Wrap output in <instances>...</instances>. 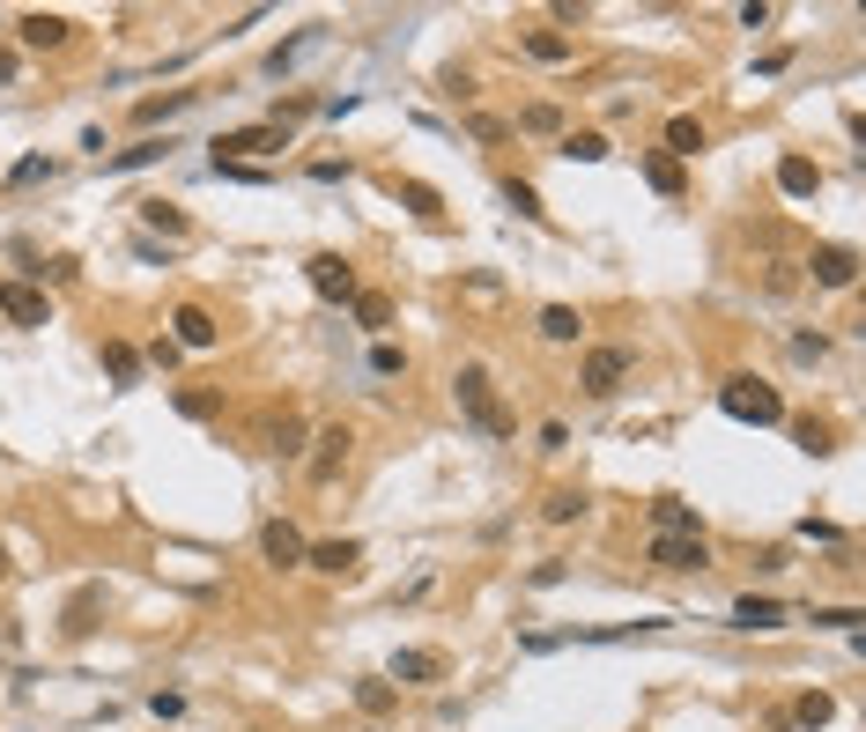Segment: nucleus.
Here are the masks:
<instances>
[{"label":"nucleus","instance_id":"1","mask_svg":"<svg viewBox=\"0 0 866 732\" xmlns=\"http://www.w3.org/2000/svg\"><path fill=\"white\" fill-rule=\"evenodd\" d=\"M453 400H459V414H467L482 437H511V407L496 400V377H489L482 363H467V370L453 377Z\"/></svg>","mask_w":866,"mask_h":732},{"label":"nucleus","instance_id":"2","mask_svg":"<svg viewBox=\"0 0 866 732\" xmlns=\"http://www.w3.org/2000/svg\"><path fill=\"white\" fill-rule=\"evenodd\" d=\"M718 407H726L734 422H755V429H771V422H785L778 385H763V377H726V385H718Z\"/></svg>","mask_w":866,"mask_h":732},{"label":"nucleus","instance_id":"3","mask_svg":"<svg viewBox=\"0 0 866 732\" xmlns=\"http://www.w3.org/2000/svg\"><path fill=\"white\" fill-rule=\"evenodd\" d=\"M304 282L319 288L327 304H356V267H348L341 252H311V259H304Z\"/></svg>","mask_w":866,"mask_h":732},{"label":"nucleus","instance_id":"4","mask_svg":"<svg viewBox=\"0 0 866 732\" xmlns=\"http://www.w3.org/2000/svg\"><path fill=\"white\" fill-rule=\"evenodd\" d=\"M0 319L23 325V333H38V325H52V304H44L38 282H0Z\"/></svg>","mask_w":866,"mask_h":732},{"label":"nucleus","instance_id":"5","mask_svg":"<svg viewBox=\"0 0 866 732\" xmlns=\"http://www.w3.org/2000/svg\"><path fill=\"white\" fill-rule=\"evenodd\" d=\"M207 149H215V163H245V156H267V149H289V133L282 126H238V133H215Z\"/></svg>","mask_w":866,"mask_h":732},{"label":"nucleus","instance_id":"6","mask_svg":"<svg viewBox=\"0 0 866 732\" xmlns=\"http://www.w3.org/2000/svg\"><path fill=\"white\" fill-rule=\"evenodd\" d=\"M660 569H703L711 563V540L703 532H652V548H645Z\"/></svg>","mask_w":866,"mask_h":732},{"label":"nucleus","instance_id":"7","mask_svg":"<svg viewBox=\"0 0 866 732\" xmlns=\"http://www.w3.org/2000/svg\"><path fill=\"white\" fill-rule=\"evenodd\" d=\"M348 445H356V437H348L341 422H333V429H319V437H311V459H304V474H311L319 488L341 481V466H348Z\"/></svg>","mask_w":866,"mask_h":732},{"label":"nucleus","instance_id":"8","mask_svg":"<svg viewBox=\"0 0 866 732\" xmlns=\"http://www.w3.org/2000/svg\"><path fill=\"white\" fill-rule=\"evenodd\" d=\"M622 377H629V348H593V356H585V370H577V385H585L593 400H608Z\"/></svg>","mask_w":866,"mask_h":732},{"label":"nucleus","instance_id":"9","mask_svg":"<svg viewBox=\"0 0 866 732\" xmlns=\"http://www.w3.org/2000/svg\"><path fill=\"white\" fill-rule=\"evenodd\" d=\"M304 548H311V540L289 526V518H267V526H259V555L275 569H304Z\"/></svg>","mask_w":866,"mask_h":732},{"label":"nucleus","instance_id":"10","mask_svg":"<svg viewBox=\"0 0 866 732\" xmlns=\"http://www.w3.org/2000/svg\"><path fill=\"white\" fill-rule=\"evenodd\" d=\"M807 274H815L823 288H852V282H859V252H852V244H815Z\"/></svg>","mask_w":866,"mask_h":732},{"label":"nucleus","instance_id":"11","mask_svg":"<svg viewBox=\"0 0 866 732\" xmlns=\"http://www.w3.org/2000/svg\"><path fill=\"white\" fill-rule=\"evenodd\" d=\"M259 451H282V459H296V451H304V414H296V407H282V414H259Z\"/></svg>","mask_w":866,"mask_h":732},{"label":"nucleus","instance_id":"12","mask_svg":"<svg viewBox=\"0 0 866 732\" xmlns=\"http://www.w3.org/2000/svg\"><path fill=\"white\" fill-rule=\"evenodd\" d=\"M734 629H748V637H771V629H785V600H771V592H748V600H734Z\"/></svg>","mask_w":866,"mask_h":732},{"label":"nucleus","instance_id":"13","mask_svg":"<svg viewBox=\"0 0 866 732\" xmlns=\"http://www.w3.org/2000/svg\"><path fill=\"white\" fill-rule=\"evenodd\" d=\"M778 193L785 201H815V193H823V163L815 156H778Z\"/></svg>","mask_w":866,"mask_h":732},{"label":"nucleus","instance_id":"14","mask_svg":"<svg viewBox=\"0 0 866 732\" xmlns=\"http://www.w3.org/2000/svg\"><path fill=\"white\" fill-rule=\"evenodd\" d=\"M304 563L327 569V577H356L364 569V540H319V548H304Z\"/></svg>","mask_w":866,"mask_h":732},{"label":"nucleus","instance_id":"15","mask_svg":"<svg viewBox=\"0 0 866 732\" xmlns=\"http://www.w3.org/2000/svg\"><path fill=\"white\" fill-rule=\"evenodd\" d=\"M15 38L30 44V52H52V44L75 38V23H67V15H23V23H15Z\"/></svg>","mask_w":866,"mask_h":732},{"label":"nucleus","instance_id":"16","mask_svg":"<svg viewBox=\"0 0 866 732\" xmlns=\"http://www.w3.org/2000/svg\"><path fill=\"white\" fill-rule=\"evenodd\" d=\"M170 325H178V348H215V341H222V325L207 319L201 304H178V311H170Z\"/></svg>","mask_w":866,"mask_h":732},{"label":"nucleus","instance_id":"17","mask_svg":"<svg viewBox=\"0 0 866 732\" xmlns=\"http://www.w3.org/2000/svg\"><path fill=\"white\" fill-rule=\"evenodd\" d=\"M660 156H674V163L703 156V119H697V112H674V119H666V149H660Z\"/></svg>","mask_w":866,"mask_h":732},{"label":"nucleus","instance_id":"18","mask_svg":"<svg viewBox=\"0 0 866 732\" xmlns=\"http://www.w3.org/2000/svg\"><path fill=\"white\" fill-rule=\"evenodd\" d=\"M319 44H327V23H311V30H296V38H289V44H275V52H267V75H289V67H296V60H311Z\"/></svg>","mask_w":866,"mask_h":732},{"label":"nucleus","instance_id":"19","mask_svg":"<svg viewBox=\"0 0 866 732\" xmlns=\"http://www.w3.org/2000/svg\"><path fill=\"white\" fill-rule=\"evenodd\" d=\"M645 185H652V193H666V201H682V193H689V170L652 149V156H645Z\"/></svg>","mask_w":866,"mask_h":732},{"label":"nucleus","instance_id":"20","mask_svg":"<svg viewBox=\"0 0 866 732\" xmlns=\"http://www.w3.org/2000/svg\"><path fill=\"white\" fill-rule=\"evenodd\" d=\"M556 156H563V163H608V156H615V149H608V133H593V126H577V133H563V141H556Z\"/></svg>","mask_w":866,"mask_h":732},{"label":"nucleus","instance_id":"21","mask_svg":"<svg viewBox=\"0 0 866 732\" xmlns=\"http://www.w3.org/2000/svg\"><path fill=\"white\" fill-rule=\"evenodd\" d=\"M829 718H837V695H829V689H807L800 703H792V725H800V732H823Z\"/></svg>","mask_w":866,"mask_h":732},{"label":"nucleus","instance_id":"22","mask_svg":"<svg viewBox=\"0 0 866 732\" xmlns=\"http://www.w3.org/2000/svg\"><path fill=\"white\" fill-rule=\"evenodd\" d=\"M393 681H415V689H422V681H445V658H437V651H400V658H393Z\"/></svg>","mask_w":866,"mask_h":732},{"label":"nucleus","instance_id":"23","mask_svg":"<svg viewBox=\"0 0 866 732\" xmlns=\"http://www.w3.org/2000/svg\"><path fill=\"white\" fill-rule=\"evenodd\" d=\"M193 97H201V89H164V97H141V104H133V119H141V126H156V119H178V112H186Z\"/></svg>","mask_w":866,"mask_h":732},{"label":"nucleus","instance_id":"24","mask_svg":"<svg viewBox=\"0 0 866 732\" xmlns=\"http://www.w3.org/2000/svg\"><path fill=\"white\" fill-rule=\"evenodd\" d=\"M526 60H540V67H563V60H571V38H563V30H526Z\"/></svg>","mask_w":866,"mask_h":732},{"label":"nucleus","instance_id":"25","mask_svg":"<svg viewBox=\"0 0 866 732\" xmlns=\"http://www.w3.org/2000/svg\"><path fill=\"white\" fill-rule=\"evenodd\" d=\"M652 532H703V526H697V511H689L682 496H660V503H652Z\"/></svg>","mask_w":866,"mask_h":732},{"label":"nucleus","instance_id":"26","mask_svg":"<svg viewBox=\"0 0 866 732\" xmlns=\"http://www.w3.org/2000/svg\"><path fill=\"white\" fill-rule=\"evenodd\" d=\"M164 156H170V141L149 133V141H133V149H119V156H104V170H149V163H164Z\"/></svg>","mask_w":866,"mask_h":732},{"label":"nucleus","instance_id":"27","mask_svg":"<svg viewBox=\"0 0 866 732\" xmlns=\"http://www.w3.org/2000/svg\"><path fill=\"white\" fill-rule=\"evenodd\" d=\"M393 193H400V207H415L422 222H437V215H445V201H437V185H422V178H400Z\"/></svg>","mask_w":866,"mask_h":732},{"label":"nucleus","instance_id":"28","mask_svg":"<svg viewBox=\"0 0 866 732\" xmlns=\"http://www.w3.org/2000/svg\"><path fill=\"white\" fill-rule=\"evenodd\" d=\"M356 325H364V333H385V325H393V296H378V288H356Z\"/></svg>","mask_w":866,"mask_h":732},{"label":"nucleus","instance_id":"29","mask_svg":"<svg viewBox=\"0 0 866 732\" xmlns=\"http://www.w3.org/2000/svg\"><path fill=\"white\" fill-rule=\"evenodd\" d=\"M504 207H511V215H526V222H548V207H540V193L526 185V178H504Z\"/></svg>","mask_w":866,"mask_h":732},{"label":"nucleus","instance_id":"30","mask_svg":"<svg viewBox=\"0 0 866 732\" xmlns=\"http://www.w3.org/2000/svg\"><path fill=\"white\" fill-rule=\"evenodd\" d=\"M577 333H585V319H577L571 304H548L540 311V341H577Z\"/></svg>","mask_w":866,"mask_h":732},{"label":"nucleus","instance_id":"31","mask_svg":"<svg viewBox=\"0 0 866 732\" xmlns=\"http://www.w3.org/2000/svg\"><path fill=\"white\" fill-rule=\"evenodd\" d=\"M141 222L164 230V237H186V207H170V201H141Z\"/></svg>","mask_w":866,"mask_h":732},{"label":"nucleus","instance_id":"32","mask_svg":"<svg viewBox=\"0 0 866 732\" xmlns=\"http://www.w3.org/2000/svg\"><path fill=\"white\" fill-rule=\"evenodd\" d=\"M104 370H112L119 385H141V356H133L126 341H104Z\"/></svg>","mask_w":866,"mask_h":732},{"label":"nucleus","instance_id":"33","mask_svg":"<svg viewBox=\"0 0 866 732\" xmlns=\"http://www.w3.org/2000/svg\"><path fill=\"white\" fill-rule=\"evenodd\" d=\"M540 518H548V526H571V518H585V496H577V488H556V496L540 503Z\"/></svg>","mask_w":866,"mask_h":732},{"label":"nucleus","instance_id":"34","mask_svg":"<svg viewBox=\"0 0 866 732\" xmlns=\"http://www.w3.org/2000/svg\"><path fill=\"white\" fill-rule=\"evenodd\" d=\"M356 710L385 718V710H393V681H356Z\"/></svg>","mask_w":866,"mask_h":732},{"label":"nucleus","instance_id":"35","mask_svg":"<svg viewBox=\"0 0 866 732\" xmlns=\"http://www.w3.org/2000/svg\"><path fill=\"white\" fill-rule=\"evenodd\" d=\"M519 126H526V133H563V112H556V104H526Z\"/></svg>","mask_w":866,"mask_h":732},{"label":"nucleus","instance_id":"36","mask_svg":"<svg viewBox=\"0 0 866 732\" xmlns=\"http://www.w3.org/2000/svg\"><path fill=\"white\" fill-rule=\"evenodd\" d=\"M807 621H815V629H844V637H852V629H859L866 614H859V607H815Z\"/></svg>","mask_w":866,"mask_h":732},{"label":"nucleus","instance_id":"37","mask_svg":"<svg viewBox=\"0 0 866 732\" xmlns=\"http://www.w3.org/2000/svg\"><path fill=\"white\" fill-rule=\"evenodd\" d=\"M89 614H97V585L75 592V607H67V637H89Z\"/></svg>","mask_w":866,"mask_h":732},{"label":"nucleus","instance_id":"38","mask_svg":"<svg viewBox=\"0 0 866 732\" xmlns=\"http://www.w3.org/2000/svg\"><path fill=\"white\" fill-rule=\"evenodd\" d=\"M215 178H238V185H267L275 170H267V163H215Z\"/></svg>","mask_w":866,"mask_h":732},{"label":"nucleus","instance_id":"39","mask_svg":"<svg viewBox=\"0 0 866 732\" xmlns=\"http://www.w3.org/2000/svg\"><path fill=\"white\" fill-rule=\"evenodd\" d=\"M38 178H52V156H23L8 170V185H38Z\"/></svg>","mask_w":866,"mask_h":732},{"label":"nucleus","instance_id":"40","mask_svg":"<svg viewBox=\"0 0 866 732\" xmlns=\"http://www.w3.org/2000/svg\"><path fill=\"white\" fill-rule=\"evenodd\" d=\"M371 370H378V377H400V370H408V356H400L393 341H378V348H371Z\"/></svg>","mask_w":866,"mask_h":732},{"label":"nucleus","instance_id":"41","mask_svg":"<svg viewBox=\"0 0 866 732\" xmlns=\"http://www.w3.org/2000/svg\"><path fill=\"white\" fill-rule=\"evenodd\" d=\"M792 437H800V451H815V459H823V451H837V445H829V429H823V422H800Z\"/></svg>","mask_w":866,"mask_h":732},{"label":"nucleus","instance_id":"42","mask_svg":"<svg viewBox=\"0 0 866 732\" xmlns=\"http://www.w3.org/2000/svg\"><path fill=\"white\" fill-rule=\"evenodd\" d=\"M215 407H222V400H215V393H178V414H193V422H207Z\"/></svg>","mask_w":866,"mask_h":732},{"label":"nucleus","instance_id":"43","mask_svg":"<svg viewBox=\"0 0 866 732\" xmlns=\"http://www.w3.org/2000/svg\"><path fill=\"white\" fill-rule=\"evenodd\" d=\"M75 274H82L75 259H44V267H38V282H75Z\"/></svg>","mask_w":866,"mask_h":732},{"label":"nucleus","instance_id":"44","mask_svg":"<svg viewBox=\"0 0 866 732\" xmlns=\"http://www.w3.org/2000/svg\"><path fill=\"white\" fill-rule=\"evenodd\" d=\"M0 577H8V555H0Z\"/></svg>","mask_w":866,"mask_h":732}]
</instances>
